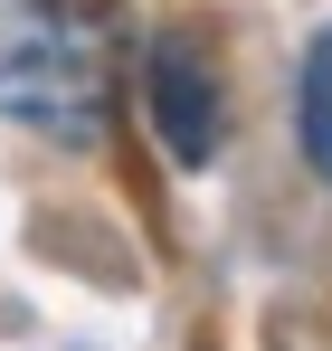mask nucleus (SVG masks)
Here are the masks:
<instances>
[{"instance_id": "obj_1", "label": "nucleus", "mask_w": 332, "mask_h": 351, "mask_svg": "<svg viewBox=\"0 0 332 351\" xmlns=\"http://www.w3.org/2000/svg\"><path fill=\"white\" fill-rule=\"evenodd\" d=\"M123 105V48L86 10H19L0 29V123L57 152H95Z\"/></svg>"}, {"instance_id": "obj_2", "label": "nucleus", "mask_w": 332, "mask_h": 351, "mask_svg": "<svg viewBox=\"0 0 332 351\" xmlns=\"http://www.w3.org/2000/svg\"><path fill=\"white\" fill-rule=\"evenodd\" d=\"M143 114L162 133V152L180 171H209L228 143V86H219V58L190 38V29H162L143 38Z\"/></svg>"}, {"instance_id": "obj_3", "label": "nucleus", "mask_w": 332, "mask_h": 351, "mask_svg": "<svg viewBox=\"0 0 332 351\" xmlns=\"http://www.w3.org/2000/svg\"><path fill=\"white\" fill-rule=\"evenodd\" d=\"M294 133H304V162L332 180V29L304 48V86H294Z\"/></svg>"}]
</instances>
